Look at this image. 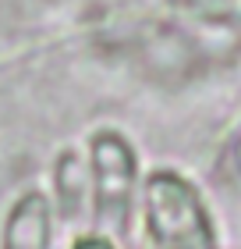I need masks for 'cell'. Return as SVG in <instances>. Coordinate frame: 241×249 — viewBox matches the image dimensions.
Returning a JSON list of instances; mask_svg holds the SVG:
<instances>
[{
  "instance_id": "1",
  "label": "cell",
  "mask_w": 241,
  "mask_h": 249,
  "mask_svg": "<svg viewBox=\"0 0 241 249\" xmlns=\"http://www.w3.org/2000/svg\"><path fill=\"white\" fill-rule=\"evenodd\" d=\"M89 231L107 235L113 242H128L139 221L142 171L135 142L121 128L103 124L89 135Z\"/></svg>"
},
{
  "instance_id": "2",
  "label": "cell",
  "mask_w": 241,
  "mask_h": 249,
  "mask_svg": "<svg viewBox=\"0 0 241 249\" xmlns=\"http://www.w3.org/2000/svg\"><path fill=\"white\" fill-rule=\"evenodd\" d=\"M139 231L145 249H220L213 213L192 178L156 167L142 178Z\"/></svg>"
},
{
  "instance_id": "3",
  "label": "cell",
  "mask_w": 241,
  "mask_h": 249,
  "mask_svg": "<svg viewBox=\"0 0 241 249\" xmlns=\"http://www.w3.org/2000/svg\"><path fill=\"white\" fill-rule=\"evenodd\" d=\"M57 217L47 189H25L0 221V249H53Z\"/></svg>"
},
{
  "instance_id": "4",
  "label": "cell",
  "mask_w": 241,
  "mask_h": 249,
  "mask_svg": "<svg viewBox=\"0 0 241 249\" xmlns=\"http://www.w3.org/2000/svg\"><path fill=\"white\" fill-rule=\"evenodd\" d=\"M50 207L57 224L85 231L89 228V164L85 153L64 146L50 167Z\"/></svg>"
},
{
  "instance_id": "5",
  "label": "cell",
  "mask_w": 241,
  "mask_h": 249,
  "mask_svg": "<svg viewBox=\"0 0 241 249\" xmlns=\"http://www.w3.org/2000/svg\"><path fill=\"white\" fill-rule=\"evenodd\" d=\"M67 249H124L121 242H113L107 239V235H96V231H75L71 235V242H67Z\"/></svg>"
}]
</instances>
